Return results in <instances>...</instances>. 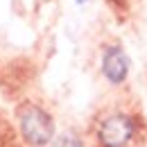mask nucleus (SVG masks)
<instances>
[{
  "mask_svg": "<svg viewBox=\"0 0 147 147\" xmlns=\"http://www.w3.org/2000/svg\"><path fill=\"white\" fill-rule=\"evenodd\" d=\"M18 125L23 138L34 147H43L55 138V122L50 113H45L41 107H34V104L23 107L18 115Z\"/></svg>",
  "mask_w": 147,
  "mask_h": 147,
  "instance_id": "obj_1",
  "label": "nucleus"
},
{
  "mask_svg": "<svg viewBox=\"0 0 147 147\" xmlns=\"http://www.w3.org/2000/svg\"><path fill=\"white\" fill-rule=\"evenodd\" d=\"M134 131H136V125L129 115L113 113L102 120V125L97 129V138L102 147H125L134 138Z\"/></svg>",
  "mask_w": 147,
  "mask_h": 147,
  "instance_id": "obj_2",
  "label": "nucleus"
},
{
  "mask_svg": "<svg viewBox=\"0 0 147 147\" xmlns=\"http://www.w3.org/2000/svg\"><path fill=\"white\" fill-rule=\"evenodd\" d=\"M102 75L111 84H122L129 75V57L120 45H109L102 52Z\"/></svg>",
  "mask_w": 147,
  "mask_h": 147,
  "instance_id": "obj_3",
  "label": "nucleus"
},
{
  "mask_svg": "<svg viewBox=\"0 0 147 147\" xmlns=\"http://www.w3.org/2000/svg\"><path fill=\"white\" fill-rule=\"evenodd\" d=\"M52 143V147H84V143H82V138L77 136V134H73V131H66V134H59L55 140H50Z\"/></svg>",
  "mask_w": 147,
  "mask_h": 147,
  "instance_id": "obj_4",
  "label": "nucleus"
},
{
  "mask_svg": "<svg viewBox=\"0 0 147 147\" xmlns=\"http://www.w3.org/2000/svg\"><path fill=\"white\" fill-rule=\"evenodd\" d=\"M75 2H77V5H84V2H88V0H75Z\"/></svg>",
  "mask_w": 147,
  "mask_h": 147,
  "instance_id": "obj_5",
  "label": "nucleus"
}]
</instances>
